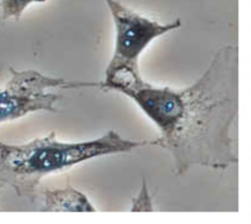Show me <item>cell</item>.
<instances>
[{"mask_svg": "<svg viewBox=\"0 0 251 224\" xmlns=\"http://www.w3.org/2000/svg\"><path fill=\"white\" fill-rule=\"evenodd\" d=\"M146 146H154V140L125 139L115 130L97 139L75 143L58 141L55 132L22 145L0 141V183L33 202L45 176L97 157L127 153Z\"/></svg>", "mask_w": 251, "mask_h": 224, "instance_id": "obj_2", "label": "cell"}, {"mask_svg": "<svg viewBox=\"0 0 251 224\" xmlns=\"http://www.w3.org/2000/svg\"><path fill=\"white\" fill-rule=\"evenodd\" d=\"M115 25V48L105 76L118 70L139 72L138 61L144 49L157 37L178 28L179 19L161 23L143 17L116 0H105Z\"/></svg>", "mask_w": 251, "mask_h": 224, "instance_id": "obj_4", "label": "cell"}, {"mask_svg": "<svg viewBox=\"0 0 251 224\" xmlns=\"http://www.w3.org/2000/svg\"><path fill=\"white\" fill-rule=\"evenodd\" d=\"M42 211L48 212H93L94 205L81 191L67 185L63 189H44Z\"/></svg>", "mask_w": 251, "mask_h": 224, "instance_id": "obj_5", "label": "cell"}, {"mask_svg": "<svg viewBox=\"0 0 251 224\" xmlns=\"http://www.w3.org/2000/svg\"><path fill=\"white\" fill-rule=\"evenodd\" d=\"M10 78L0 90V123L15 120L27 113L57 112L55 104L61 96L48 92L51 88L94 87L96 82L68 81L52 77L35 69L16 70L9 67Z\"/></svg>", "mask_w": 251, "mask_h": 224, "instance_id": "obj_3", "label": "cell"}, {"mask_svg": "<svg viewBox=\"0 0 251 224\" xmlns=\"http://www.w3.org/2000/svg\"><path fill=\"white\" fill-rule=\"evenodd\" d=\"M96 87L120 92L134 101L160 131L154 146L166 150L176 176L193 166L226 169L238 162L230 135L238 114V49L226 45L207 69L182 89L156 87L140 73L118 70Z\"/></svg>", "mask_w": 251, "mask_h": 224, "instance_id": "obj_1", "label": "cell"}, {"mask_svg": "<svg viewBox=\"0 0 251 224\" xmlns=\"http://www.w3.org/2000/svg\"><path fill=\"white\" fill-rule=\"evenodd\" d=\"M3 186H4V185H3V184H1V183H0V190H1V189H2V187H3Z\"/></svg>", "mask_w": 251, "mask_h": 224, "instance_id": "obj_8", "label": "cell"}, {"mask_svg": "<svg viewBox=\"0 0 251 224\" xmlns=\"http://www.w3.org/2000/svg\"><path fill=\"white\" fill-rule=\"evenodd\" d=\"M46 0H1L0 13L3 21L19 20L26 7L32 3H43Z\"/></svg>", "mask_w": 251, "mask_h": 224, "instance_id": "obj_6", "label": "cell"}, {"mask_svg": "<svg viewBox=\"0 0 251 224\" xmlns=\"http://www.w3.org/2000/svg\"><path fill=\"white\" fill-rule=\"evenodd\" d=\"M131 211H151L152 210V204H151V199L147 190L146 181L143 179L142 182V188L138 196L133 200Z\"/></svg>", "mask_w": 251, "mask_h": 224, "instance_id": "obj_7", "label": "cell"}]
</instances>
